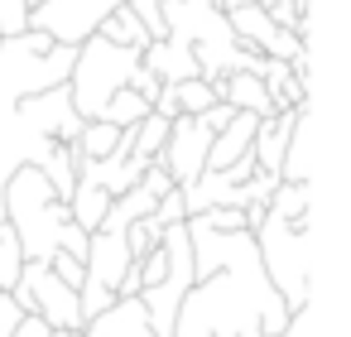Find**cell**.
Listing matches in <instances>:
<instances>
[{
	"instance_id": "52a82bcc",
	"label": "cell",
	"mask_w": 351,
	"mask_h": 337,
	"mask_svg": "<svg viewBox=\"0 0 351 337\" xmlns=\"http://www.w3.org/2000/svg\"><path fill=\"white\" fill-rule=\"evenodd\" d=\"M10 299H15L25 313L44 318L53 332H82V327H87L77 289H68V284H63L49 265H39V260H25V270H20Z\"/></svg>"
},
{
	"instance_id": "f546056e",
	"label": "cell",
	"mask_w": 351,
	"mask_h": 337,
	"mask_svg": "<svg viewBox=\"0 0 351 337\" xmlns=\"http://www.w3.org/2000/svg\"><path fill=\"white\" fill-rule=\"evenodd\" d=\"M53 337H82V332H53Z\"/></svg>"
},
{
	"instance_id": "5b68a950",
	"label": "cell",
	"mask_w": 351,
	"mask_h": 337,
	"mask_svg": "<svg viewBox=\"0 0 351 337\" xmlns=\"http://www.w3.org/2000/svg\"><path fill=\"white\" fill-rule=\"evenodd\" d=\"M73 63H77V49L53 44L49 34H34V30L0 39V106L68 87Z\"/></svg>"
},
{
	"instance_id": "7c38bea8",
	"label": "cell",
	"mask_w": 351,
	"mask_h": 337,
	"mask_svg": "<svg viewBox=\"0 0 351 337\" xmlns=\"http://www.w3.org/2000/svg\"><path fill=\"white\" fill-rule=\"evenodd\" d=\"M303 111H308V106H298V111H279V116H265V121L255 126L250 159H255V169H260L265 178H274V183H279L284 150H289V135H293V126H298V116H303Z\"/></svg>"
},
{
	"instance_id": "ba28073f",
	"label": "cell",
	"mask_w": 351,
	"mask_h": 337,
	"mask_svg": "<svg viewBox=\"0 0 351 337\" xmlns=\"http://www.w3.org/2000/svg\"><path fill=\"white\" fill-rule=\"evenodd\" d=\"M164 251H169V270H164V279H159L154 289H145V294H140V303H145V313H149L154 337H169V332H173L178 303H183V299H188V289H193V246H188V226H183V222L164 231Z\"/></svg>"
},
{
	"instance_id": "f1b7e54d",
	"label": "cell",
	"mask_w": 351,
	"mask_h": 337,
	"mask_svg": "<svg viewBox=\"0 0 351 337\" xmlns=\"http://www.w3.org/2000/svg\"><path fill=\"white\" fill-rule=\"evenodd\" d=\"M188 5H217V0H188Z\"/></svg>"
},
{
	"instance_id": "4fadbf2b",
	"label": "cell",
	"mask_w": 351,
	"mask_h": 337,
	"mask_svg": "<svg viewBox=\"0 0 351 337\" xmlns=\"http://www.w3.org/2000/svg\"><path fill=\"white\" fill-rule=\"evenodd\" d=\"M255 116H245V111H236L217 135H212V150H207V169L202 174H221V169H231V164H241L245 154H250V140H255Z\"/></svg>"
},
{
	"instance_id": "7a4b0ae2",
	"label": "cell",
	"mask_w": 351,
	"mask_h": 337,
	"mask_svg": "<svg viewBox=\"0 0 351 337\" xmlns=\"http://www.w3.org/2000/svg\"><path fill=\"white\" fill-rule=\"evenodd\" d=\"M77 135H82V116L73 111L68 87L0 106V188L20 169H39L49 188L68 202L77 183V159H82Z\"/></svg>"
},
{
	"instance_id": "1f68e13d",
	"label": "cell",
	"mask_w": 351,
	"mask_h": 337,
	"mask_svg": "<svg viewBox=\"0 0 351 337\" xmlns=\"http://www.w3.org/2000/svg\"><path fill=\"white\" fill-rule=\"evenodd\" d=\"M39 5H44V0H29V10H39Z\"/></svg>"
},
{
	"instance_id": "5bb4252c",
	"label": "cell",
	"mask_w": 351,
	"mask_h": 337,
	"mask_svg": "<svg viewBox=\"0 0 351 337\" xmlns=\"http://www.w3.org/2000/svg\"><path fill=\"white\" fill-rule=\"evenodd\" d=\"M82 337H154V327H149V313L140 299H116L106 313L87 318Z\"/></svg>"
},
{
	"instance_id": "44dd1931",
	"label": "cell",
	"mask_w": 351,
	"mask_h": 337,
	"mask_svg": "<svg viewBox=\"0 0 351 337\" xmlns=\"http://www.w3.org/2000/svg\"><path fill=\"white\" fill-rule=\"evenodd\" d=\"M20 270H25V251H20V241H15V231H10V222L0 217V294H10V289H15Z\"/></svg>"
},
{
	"instance_id": "484cf974",
	"label": "cell",
	"mask_w": 351,
	"mask_h": 337,
	"mask_svg": "<svg viewBox=\"0 0 351 337\" xmlns=\"http://www.w3.org/2000/svg\"><path fill=\"white\" fill-rule=\"evenodd\" d=\"M49 270H53V275H58V279H63L68 289H82V279H87L82 260H73V255H63V251H58V255L49 260Z\"/></svg>"
},
{
	"instance_id": "8992f818",
	"label": "cell",
	"mask_w": 351,
	"mask_h": 337,
	"mask_svg": "<svg viewBox=\"0 0 351 337\" xmlns=\"http://www.w3.org/2000/svg\"><path fill=\"white\" fill-rule=\"evenodd\" d=\"M140 63H145V54H135V49H116V44H106V39H97V34L82 39V44H77L73 78H68V102H73V111H77L82 121H101L106 102L130 87V78L140 73Z\"/></svg>"
},
{
	"instance_id": "ffe728a7",
	"label": "cell",
	"mask_w": 351,
	"mask_h": 337,
	"mask_svg": "<svg viewBox=\"0 0 351 337\" xmlns=\"http://www.w3.org/2000/svg\"><path fill=\"white\" fill-rule=\"evenodd\" d=\"M169 92H173V106H178V116H202V111H212V106H217V92H212L202 78L173 82Z\"/></svg>"
},
{
	"instance_id": "cb8c5ba5",
	"label": "cell",
	"mask_w": 351,
	"mask_h": 337,
	"mask_svg": "<svg viewBox=\"0 0 351 337\" xmlns=\"http://www.w3.org/2000/svg\"><path fill=\"white\" fill-rule=\"evenodd\" d=\"M29 30V0H0V39Z\"/></svg>"
},
{
	"instance_id": "d4e9b609",
	"label": "cell",
	"mask_w": 351,
	"mask_h": 337,
	"mask_svg": "<svg viewBox=\"0 0 351 337\" xmlns=\"http://www.w3.org/2000/svg\"><path fill=\"white\" fill-rule=\"evenodd\" d=\"M149 222L159 226V231H169V226H178V222H188V207H183V193L173 188V193H164L159 198V207L149 212Z\"/></svg>"
},
{
	"instance_id": "4316f807",
	"label": "cell",
	"mask_w": 351,
	"mask_h": 337,
	"mask_svg": "<svg viewBox=\"0 0 351 337\" xmlns=\"http://www.w3.org/2000/svg\"><path fill=\"white\" fill-rule=\"evenodd\" d=\"M20 318H25V308H20L10 294H0V337H10V332L20 327Z\"/></svg>"
},
{
	"instance_id": "ac0fdd59",
	"label": "cell",
	"mask_w": 351,
	"mask_h": 337,
	"mask_svg": "<svg viewBox=\"0 0 351 337\" xmlns=\"http://www.w3.org/2000/svg\"><path fill=\"white\" fill-rule=\"evenodd\" d=\"M145 116H149V102H145L140 92H130V87H125V92H116V97L106 102V111H101V121H106V126H116V130H130V126H140Z\"/></svg>"
},
{
	"instance_id": "e0dca14e",
	"label": "cell",
	"mask_w": 351,
	"mask_h": 337,
	"mask_svg": "<svg viewBox=\"0 0 351 337\" xmlns=\"http://www.w3.org/2000/svg\"><path fill=\"white\" fill-rule=\"evenodd\" d=\"M97 39H106V44H116V49H135V54H145V49H149V34L140 30V20L130 15V5L111 10V15L97 25Z\"/></svg>"
},
{
	"instance_id": "30bf717a",
	"label": "cell",
	"mask_w": 351,
	"mask_h": 337,
	"mask_svg": "<svg viewBox=\"0 0 351 337\" xmlns=\"http://www.w3.org/2000/svg\"><path fill=\"white\" fill-rule=\"evenodd\" d=\"M212 126L202 116H173L169 121V140L159 150L164 159V174L173 178V188H188L202 169H207V150H212Z\"/></svg>"
},
{
	"instance_id": "4dcf8cb0",
	"label": "cell",
	"mask_w": 351,
	"mask_h": 337,
	"mask_svg": "<svg viewBox=\"0 0 351 337\" xmlns=\"http://www.w3.org/2000/svg\"><path fill=\"white\" fill-rule=\"evenodd\" d=\"M0 217H5V193H0Z\"/></svg>"
},
{
	"instance_id": "6da1fadb",
	"label": "cell",
	"mask_w": 351,
	"mask_h": 337,
	"mask_svg": "<svg viewBox=\"0 0 351 337\" xmlns=\"http://www.w3.org/2000/svg\"><path fill=\"white\" fill-rule=\"evenodd\" d=\"M193 246V289L178 303L169 337H279L289 308L265 279L250 231H207L197 217L183 222Z\"/></svg>"
},
{
	"instance_id": "d6986e66",
	"label": "cell",
	"mask_w": 351,
	"mask_h": 337,
	"mask_svg": "<svg viewBox=\"0 0 351 337\" xmlns=\"http://www.w3.org/2000/svg\"><path fill=\"white\" fill-rule=\"evenodd\" d=\"M116 145H121V130H116V126H106V121H82V135H77V154H82V159H106V154H116Z\"/></svg>"
},
{
	"instance_id": "8fae6325",
	"label": "cell",
	"mask_w": 351,
	"mask_h": 337,
	"mask_svg": "<svg viewBox=\"0 0 351 337\" xmlns=\"http://www.w3.org/2000/svg\"><path fill=\"white\" fill-rule=\"evenodd\" d=\"M226 25H231V34H236V44H245V49H255L260 58H274V63H293V58H303L308 54V44L298 39V34H289L284 25H274L260 5H245V10H231L226 15Z\"/></svg>"
},
{
	"instance_id": "7402d4cb",
	"label": "cell",
	"mask_w": 351,
	"mask_h": 337,
	"mask_svg": "<svg viewBox=\"0 0 351 337\" xmlns=\"http://www.w3.org/2000/svg\"><path fill=\"white\" fill-rule=\"evenodd\" d=\"M164 140H169V121L164 116H145L140 126H135V159L140 164H149V159H159V150H164Z\"/></svg>"
},
{
	"instance_id": "9c48e42d",
	"label": "cell",
	"mask_w": 351,
	"mask_h": 337,
	"mask_svg": "<svg viewBox=\"0 0 351 337\" xmlns=\"http://www.w3.org/2000/svg\"><path fill=\"white\" fill-rule=\"evenodd\" d=\"M121 5H125V0H44L39 10H29V30H34V34H49L53 44L77 49V44L92 39L97 25H101L111 10H121Z\"/></svg>"
},
{
	"instance_id": "9a60e30c",
	"label": "cell",
	"mask_w": 351,
	"mask_h": 337,
	"mask_svg": "<svg viewBox=\"0 0 351 337\" xmlns=\"http://www.w3.org/2000/svg\"><path fill=\"white\" fill-rule=\"evenodd\" d=\"M217 102H226L231 111H245V116H255V121H265V116H279V111L269 106V97H265V82H260V73H231V78L217 87Z\"/></svg>"
},
{
	"instance_id": "2e32d148",
	"label": "cell",
	"mask_w": 351,
	"mask_h": 337,
	"mask_svg": "<svg viewBox=\"0 0 351 337\" xmlns=\"http://www.w3.org/2000/svg\"><path fill=\"white\" fill-rule=\"evenodd\" d=\"M308 135H313V121H308V111H303V116H298V126H293V135H289V150H284V169H279V183H313Z\"/></svg>"
},
{
	"instance_id": "3957f363",
	"label": "cell",
	"mask_w": 351,
	"mask_h": 337,
	"mask_svg": "<svg viewBox=\"0 0 351 337\" xmlns=\"http://www.w3.org/2000/svg\"><path fill=\"white\" fill-rule=\"evenodd\" d=\"M255 251L284 308L303 313L313 303V183L274 188V198L265 202V222L255 231Z\"/></svg>"
},
{
	"instance_id": "603a6c76",
	"label": "cell",
	"mask_w": 351,
	"mask_h": 337,
	"mask_svg": "<svg viewBox=\"0 0 351 337\" xmlns=\"http://www.w3.org/2000/svg\"><path fill=\"white\" fill-rule=\"evenodd\" d=\"M159 236H164V231H159L149 217H145V222H135V226L125 231V251H130V260H145V255L159 246Z\"/></svg>"
},
{
	"instance_id": "83f0119b",
	"label": "cell",
	"mask_w": 351,
	"mask_h": 337,
	"mask_svg": "<svg viewBox=\"0 0 351 337\" xmlns=\"http://www.w3.org/2000/svg\"><path fill=\"white\" fill-rule=\"evenodd\" d=\"M10 337H53V327H49L44 318H34V313H25V318H20V327H15Z\"/></svg>"
},
{
	"instance_id": "277c9868",
	"label": "cell",
	"mask_w": 351,
	"mask_h": 337,
	"mask_svg": "<svg viewBox=\"0 0 351 337\" xmlns=\"http://www.w3.org/2000/svg\"><path fill=\"white\" fill-rule=\"evenodd\" d=\"M0 193H5V222H10V231H15L25 260L49 265V260L63 251V255H73V260L87 265V231L73 226L68 202L49 188V178H44L39 169L10 174V183L0 188Z\"/></svg>"
}]
</instances>
